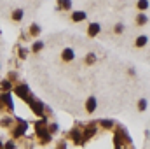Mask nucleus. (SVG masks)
Masks as SVG:
<instances>
[{
  "label": "nucleus",
  "mask_w": 150,
  "mask_h": 149,
  "mask_svg": "<svg viewBox=\"0 0 150 149\" xmlns=\"http://www.w3.org/2000/svg\"><path fill=\"white\" fill-rule=\"evenodd\" d=\"M28 102H30L32 109H33V112H35L37 116H42V114H44V105H42L40 102H35V100H32V98H28Z\"/></svg>",
  "instance_id": "f257e3e1"
},
{
  "label": "nucleus",
  "mask_w": 150,
  "mask_h": 149,
  "mask_svg": "<svg viewBox=\"0 0 150 149\" xmlns=\"http://www.w3.org/2000/svg\"><path fill=\"white\" fill-rule=\"evenodd\" d=\"M75 56L74 49H70V47H67V49H63V53H61V58L65 60V62H72Z\"/></svg>",
  "instance_id": "f03ea898"
},
{
  "label": "nucleus",
  "mask_w": 150,
  "mask_h": 149,
  "mask_svg": "<svg viewBox=\"0 0 150 149\" xmlns=\"http://www.w3.org/2000/svg\"><path fill=\"white\" fill-rule=\"evenodd\" d=\"M16 93H18L21 98H25V100H28V98H30V97H28V86H26V84H23V86H18Z\"/></svg>",
  "instance_id": "7ed1b4c3"
},
{
  "label": "nucleus",
  "mask_w": 150,
  "mask_h": 149,
  "mask_svg": "<svg viewBox=\"0 0 150 149\" xmlns=\"http://www.w3.org/2000/svg\"><path fill=\"white\" fill-rule=\"evenodd\" d=\"M87 34H89L91 37H96V35L100 34V25H98V23H91V25H89V30H87Z\"/></svg>",
  "instance_id": "20e7f679"
},
{
  "label": "nucleus",
  "mask_w": 150,
  "mask_h": 149,
  "mask_svg": "<svg viewBox=\"0 0 150 149\" xmlns=\"http://www.w3.org/2000/svg\"><path fill=\"white\" fill-rule=\"evenodd\" d=\"M94 109H96V98H94V97H91V98H87L86 111H87V112H94Z\"/></svg>",
  "instance_id": "39448f33"
},
{
  "label": "nucleus",
  "mask_w": 150,
  "mask_h": 149,
  "mask_svg": "<svg viewBox=\"0 0 150 149\" xmlns=\"http://www.w3.org/2000/svg\"><path fill=\"white\" fill-rule=\"evenodd\" d=\"M86 12H82V11H77V12H74V16H72V19L74 21H84L86 19Z\"/></svg>",
  "instance_id": "423d86ee"
},
{
  "label": "nucleus",
  "mask_w": 150,
  "mask_h": 149,
  "mask_svg": "<svg viewBox=\"0 0 150 149\" xmlns=\"http://www.w3.org/2000/svg\"><path fill=\"white\" fill-rule=\"evenodd\" d=\"M147 42H149V37H147V35H140V37L136 39V42H134V44H136V47H143Z\"/></svg>",
  "instance_id": "0eeeda50"
},
{
  "label": "nucleus",
  "mask_w": 150,
  "mask_h": 149,
  "mask_svg": "<svg viewBox=\"0 0 150 149\" xmlns=\"http://www.w3.org/2000/svg\"><path fill=\"white\" fill-rule=\"evenodd\" d=\"M23 14H25V12H23L21 9H18V11H14L12 19H14V21H21V19H23Z\"/></svg>",
  "instance_id": "6e6552de"
},
{
  "label": "nucleus",
  "mask_w": 150,
  "mask_h": 149,
  "mask_svg": "<svg viewBox=\"0 0 150 149\" xmlns=\"http://www.w3.org/2000/svg\"><path fill=\"white\" fill-rule=\"evenodd\" d=\"M138 9L140 11H147L149 9V0H138Z\"/></svg>",
  "instance_id": "1a4fd4ad"
},
{
  "label": "nucleus",
  "mask_w": 150,
  "mask_h": 149,
  "mask_svg": "<svg viewBox=\"0 0 150 149\" xmlns=\"http://www.w3.org/2000/svg\"><path fill=\"white\" fill-rule=\"evenodd\" d=\"M147 21H149V18H147L145 14H138V18H136V23H138V25H145Z\"/></svg>",
  "instance_id": "9d476101"
},
{
  "label": "nucleus",
  "mask_w": 150,
  "mask_h": 149,
  "mask_svg": "<svg viewBox=\"0 0 150 149\" xmlns=\"http://www.w3.org/2000/svg\"><path fill=\"white\" fill-rule=\"evenodd\" d=\"M138 109H140V112H143L145 109H147V100H145V98H142V100H140V104H138Z\"/></svg>",
  "instance_id": "9b49d317"
},
{
  "label": "nucleus",
  "mask_w": 150,
  "mask_h": 149,
  "mask_svg": "<svg viewBox=\"0 0 150 149\" xmlns=\"http://www.w3.org/2000/svg\"><path fill=\"white\" fill-rule=\"evenodd\" d=\"M42 47H44V44H42V42H35V44H33V47H32V49H33V51H35V53H37V51H40V49H42Z\"/></svg>",
  "instance_id": "f8f14e48"
},
{
  "label": "nucleus",
  "mask_w": 150,
  "mask_h": 149,
  "mask_svg": "<svg viewBox=\"0 0 150 149\" xmlns=\"http://www.w3.org/2000/svg\"><path fill=\"white\" fill-rule=\"evenodd\" d=\"M122 30H124V25L122 23H117L115 25V34H122Z\"/></svg>",
  "instance_id": "ddd939ff"
},
{
  "label": "nucleus",
  "mask_w": 150,
  "mask_h": 149,
  "mask_svg": "<svg viewBox=\"0 0 150 149\" xmlns=\"http://www.w3.org/2000/svg\"><path fill=\"white\" fill-rule=\"evenodd\" d=\"M61 5H63V9H70L72 7V2L70 0H61Z\"/></svg>",
  "instance_id": "4468645a"
},
{
  "label": "nucleus",
  "mask_w": 150,
  "mask_h": 149,
  "mask_svg": "<svg viewBox=\"0 0 150 149\" xmlns=\"http://www.w3.org/2000/svg\"><path fill=\"white\" fill-rule=\"evenodd\" d=\"M38 32H40V28H38L37 25H33L32 27V35H38Z\"/></svg>",
  "instance_id": "2eb2a0df"
},
{
  "label": "nucleus",
  "mask_w": 150,
  "mask_h": 149,
  "mask_svg": "<svg viewBox=\"0 0 150 149\" xmlns=\"http://www.w3.org/2000/svg\"><path fill=\"white\" fill-rule=\"evenodd\" d=\"M0 86H2L4 90H9V88H11V82H9V81H4V82H0Z\"/></svg>",
  "instance_id": "dca6fc26"
},
{
  "label": "nucleus",
  "mask_w": 150,
  "mask_h": 149,
  "mask_svg": "<svg viewBox=\"0 0 150 149\" xmlns=\"http://www.w3.org/2000/svg\"><path fill=\"white\" fill-rule=\"evenodd\" d=\"M26 53H28L26 49H21V51H19V56H21V58H25V56H26Z\"/></svg>",
  "instance_id": "f3484780"
},
{
  "label": "nucleus",
  "mask_w": 150,
  "mask_h": 149,
  "mask_svg": "<svg viewBox=\"0 0 150 149\" xmlns=\"http://www.w3.org/2000/svg\"><path fill=\"white\" fill-rule=\"evenodd\" d=\"M103 126H105V128H110V126H112V121H103Z\"/></svg>",
  "instance_id": "a211bd4d"
},
{
  "label": "nucleus",
  "mask_w": 150,
  "mask_h": 149,
  "mask_svg": "<svg viewBox=\"0 0 150 149\" xmlns=\"http://www.w3.org/2000/svg\"><path fill=\"white\" fill-rule=\"evenodd\" d=\"M94 62V54H89V58H87V63H93Z\"/></svg>",
  "instance_id": "6ab92c4d"
}]
</instances>
